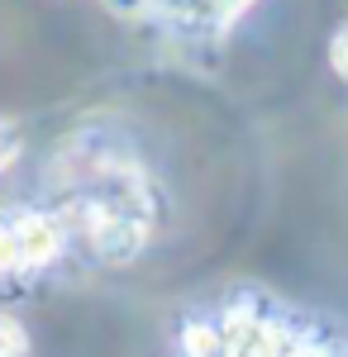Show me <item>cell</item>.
I'll return each instance as SVG.
<instances>
[{
  "instance_id": "7a4b0ae2",
  "label": "cell",
  "mask_w": 348,
  "mask_h": 357,
  "mask_svg": "<svg viewBox=\"0 0 348 357\" xmlns=\"http://www.w3.org/2000/svg\"><path fill=\"white\" fill-rule=\"evenodd\" d=\"M277 357H344V348H334V343H315V338H291V333H282V353Z\"/></svg>"
},
{
  "instance_id": "8992f818",
  "label": "cell",
  "mask_w": 348,
  "mask_h": 357,
  "mask_svg": "<svg viewBox=\"0 0 348 357\" xmlns=\"http://www.w3.org/2000/svg\"><path fill=\"white\" fill-rule=\"evenodd\" d=\"M329 67L348 82V24L339 29V33H334V43H329Z\"/></svg>"
},
{
  "instance_id": "277c9868",
  "label": "cell",
  "mask_w": 348,
  "mask_h": 357,
  "mask_svg": "<svg viewBox=\"0 0 348 357\" xmlns=\"http://www.w3.org/2000/svg\"><path fill=\"white\" fill-rule=\"evenodd\" d=\"M24 272V262H20V238H15V224L0 220V276H15Z\"/></svg>"
},
{
  "instance_id": "6da1fadb",
  "label": "cell",
  "mask_w": 348,
  "mask_h": 357,
  "mask_svg": "<svg viewBox=\"0 0 348 357\" xmlns=\"http://www.w3.org/2000/svg\"><path fill=\"white\" fill-rule=\"evenodd\" d=\"M15 238H20V262L24 272H38V267H53L67 248V224L57 215H43V210H24L15 215Z\"/></svg>"
},
{
  "instance_id": "3957f363",
  "label": "cell",
  "mask_w": 348,
  "mask_h": 357,
  "mask_svg": "<svg viewBox=\"0 0 348 357\" xmlns=\"http://www.w3.org/2000/svg\"><path fill=\"white\" fill-rule=\"evenodd\" d=\"M29 353V333L15 314H0V357H24Z\"/></svg>"
},
{
  "instance_id": "5b68a950",
  "label": "cell",
  "mask_w": 348,
  "mask_h": 357,
  "mask_svg": "<svg viewBox=\"0 0 348 357\" xmlns=\"http://www.w3.org/2000/svg\"><path fill=\"white\" fill-rule=\"evenodd\" d=\"M20 158V129L10 124V119H0V172Z\"/></svg>"
}]
</instances>
